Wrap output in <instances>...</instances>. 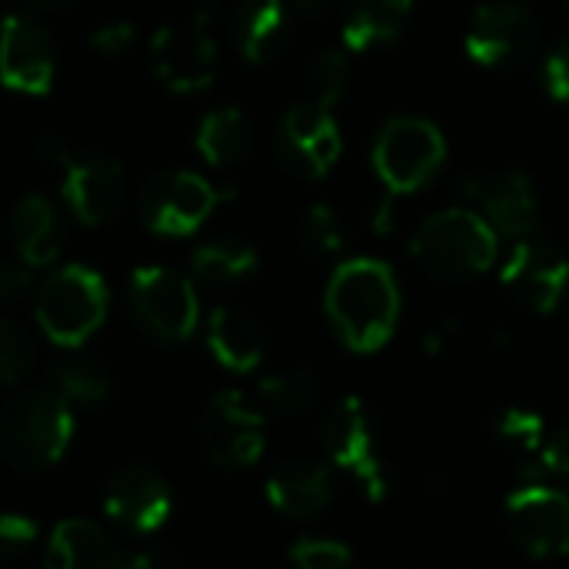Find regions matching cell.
Returning a JSON list of instances; mask_svg holds the SVG:
<instances>
[{"label": "cell", "instance_id": "cell-6", "mask_svg": "<svg viewBox=\"0 0 569 569\" xmlns=\"http://www.w3.org/2000/svg\"><path fill=\"white\" fill-rule=\"evenodd\" d=\"M217 13V0H200L190 20L170 23L153 33L150 60L153 73L177 93H197L213 83L217 73V43L207 30Z\"/></svg>", "mask_w": 569, "mask_h": 569}, {"label": "cell", "instance_id": "cell-14", "mask_svg": "<svg viewBox=\"0 0 569 569\" xmlns=\"http://www.w3.org/2000/svg\"><path fill=\"white\" fill-rule=\"evenodd\" d=\"M277 153L280 163L297 177H327L343 153V133L330 117V107H320L313 100L290 107L277 130Z\"/></svg>", "mask_w": 569, "mask_h": 569}, {"label": "cell", "instance_id": "cell-23", "mask_svg": "<svg viewBox=\"0 0 569 569\" xmlns=\"http://www.w3.org/2000/svg\"><path fill=\"white\" fill-rule=\"evenodd\" d=\"M10 240L27 267L53 263L63 243V227L53 203L40 193L23 197L10 213Z\"/></svg>", "mask_w": 569, "mask_h": 569}, {"label": "cell", "instance_id": "cell-9", "mask_svg": "<svg viewBox=\"0 0 569 569\" xmlns=\"http://www.w3.org/2000/svg\"><path fill=\"white\" fill-rule=\"evenodd\" d=\"M540 23L520 0H487L477 7L467 30V53L480 67L507 70L530 60L537 50Z\"/></svg>", "mask_w": 569, "mask_h": 569}, {"label": "cell", "instance_id": "cell-8", "mask_svg": "<svg viewBox=\"0 0 569 569\" xmlns=\"http://www.w3.org/2000/svg\"><path fill=\"white\" fill-rule=\"evenodd\" d=\"M130 310L140 320V327L163 343L187 340L197 330V317H200L193 283L183 273L157 263L133 270Z\"/></svg>", "mask_w": 569, "mask_h": 569}, {"label": "cell", "instance_id": "cell-12", "mask_svg": "<svg viewBox=\"0 0 569 569\" xmlns=\"http://www.w3.org/2000/svg\"><path fill=\"white\" fill-rule=\"evenodd\" d=\"M200 437H203L207 457L217 467H227V470L253 467L267 447L263 413L240 390H223L207 403L200 417Z\"/></svg>", "mask_w": 569, "mask_h": 569}, {"label": "cell", "instance_id": "cell-11", "mask_svg": "<svg viewBox=\"0 0 569 569\" xmlns=\"http://www.w3.org/2000/svg\"><path fill=\"white\" fill-rule=\"evenodd\" d=\"M507 530L533 560L569 553V497L547 483H527L507 500Z\"/></svg>", "mask_w": 569, "mask_h": 569}, {"label": "cell", "instance_id": "cell-17", "mask_svg": "<svg viewBox=\"0 0 569 569\" xmlns=\"http://www.w3.org/2000/svg\"><path fill=\"white\" fill-rule=\"evenodd\" d=\"M57 53L50 33L27 13H10L0 23V80L17 93H47L53 83Z\"/></svg>", "mask_w": 569, "mask_h": 569}, {"label": "cell", "instance_id": "cell-15", "mask_svg": "<svg viewBox=\"0 0 569 569\" xmlns=\"http://www.w3.org/2000/svg\"><path fill=\"white\" fill-rule=\"evenodd\" d=\"M500 280L530 313H553L569 290V260L553 243L523 237L510 250Z\"/></svg>", "mask_w": 569, "mask_h": 569}, {"label": "cell", "instance_id": "cell-38", "mask_svg": "<svg viewBox=\"0 0 569 569\" xmlns=\"http://www.w3.org/2000/svg\"><path fill=\"white\" fill-rule=\"evenodd\" d=\"M30 293V267L0 260V303H17Z\"/></svg>", "mask_w": 569, "mask_h": 569}, {"label": "cell", "instance_id": "cell-39", "mask_svg": "<svg viewBox=\"0 0 569 569\" xmlns=\"http://www.w3.org/2000/svg\"><path fill=\"white\" fill-rule=\"evenodd\" d=\"M460 337V320H453V317H447V320H440V323H433L430 330H427V337H423V350L430 353V357H440V353H447L450 347H453V340Z\"/></svg>", "mask_w": 569, "mask_h": 569}, {"label": "cell", "instance_id": "cell-32", "mask_svg": "<svg viewBox=\"0 0 569 569\" xmlns=\"http://www.w3.org/2000/svg\"><path fill=\"white\" fill-rule=\"evenodd\" d=\"M33 357H37V347L27 337V330L13 320H0V383L3 387L20 383L30 373Z\"/></svg>", "mask_w": 569, "mask_h": 569}, {"label": "cell", "instance_id": "cell-33", "mask_svg": "<svg viewBox=\"0 0 569 569\" xmlns=\"http://www.w3.org/2000/svg\"><path fill=\"white\" fill-rule=\"evenodd\" d=\"M290 560L300 569H343L350 567L353 553L340 540L307 537V540H297V547L290 550Z\"/></svg>", "mask_w": 569, "mask_h": 569}, {"label": "cell", "instance_id": "cell-29", "mask_svg": "<svg viewBox=\"0 0 569 569\" xmlns=\"http://www.w3.org/2000/svg\"><path fill=\"white\" fill-rule=\"evenodd\" d=\"M350 87V60L340 50H323L307 63L303 73V90L307 100L320 103V107H333Z\"/></svg>", "mask_w": 569, "mask_h": 569}, {"label": "cell", "instance_id": "cell-31", "mask_svg": "<svg viewBox=\"0 0 569 569\" xmlns=\"http://www.w3.org/2000/svg\"><path fill=\"white\" fill-rule=\"evenodd\" d=\"M300 243L307 253L313 257H333L343 250L347 243V230H343V220L333 207L327 203H313L303 220H300Z\"/></svg>", "mask_w": 569, "mask_h": 569}, {"label": "cell", "instance_id": "cell-34", "mask_svg": "<svg viewBox=\"0 0 569 569\" xmlns=\"http://www.w3.org/2000/svg\"><path fill=\"white\" fill-rule=\"evenodd\" d=\"M37 540V523L23 513H3L0 517V560H17L27 553Z\"/></svg>", "mask_w": 569, "mask_h": 569}, {"label": "cell", "instance_id": "cell-40", "mask_svg": "<svg viewBox=\"0 0 569 569\" xmlns=\"http://www.w3.org/2000/svg\"><path fill=\"white\" fill-rule=\"evenodd\" d=\"M293 3L303 17H327L337 7V0H293Z\"/></svg>", "mask_w": 569, "mask_h": 569}, {"label": "cell", "instance_id": "cell-18", "mask_svg": "<svg viewBox=\"0 0 569 569\" xmlns=\"http://www.w3.org/2000/svg\"><path fill=\"white\" fill-rule=\"evenodd\" d=\"M173 507L170 487L160 473L147 467H127L120 470L107 490H103V510L107 517L130 530V533H153L167 523Z\"/></svg>", "mask_w": 569, "mask_h": 569}, {"label": "cell", "instance_id": "cell-36", "mask_svg": "<svg viewBox=\"0 0 569 569\" xmlns=\"http://www.w3.org/2000/svg\"><path fill=\"white\" fill-rule=\"evenodd\" d=\"M133 37H137V27L130 20H110L90 33V47L103 57H120L133 43Z\"/></svg>", "mask_w": 569, "mask_h": 569}, {"label": "cell", "instance_id": "cell-7", "mask_svg": "<svg viewBox=\"0 0 569 569\" xmlns=\"http://www.w3.org/2000/svg\"><path fill=\"white\" fill-rule=\"evenodd\" d=\"M40 157L63 170V200L80 223L97 227L123 207L127 180L117 160L103 153H67L53 137L40 140Z\"/></svg>", "mask_w": 569, "mask_h": 569}, {"label": "cell", "instance_id": "cell-20", "mask_svg": "<svg viewBox=\"0 0 569 569\" xmlns=\"http://www.w3.org/2000/svg\"><path fill=\"white\" fill-rule=\"evenodd\" d=\"M270 503L293 520H310L323 513L333 500V477L323 463L313 460H287L267 480Z\"/></svg>", "mask_w": 569, "mask_h": 569}, {"label": "cell", "instance_id": "cell-25", "mask_svg": "<svg viewBox=\"0 0 569 569\" xmlns=\"http://www.w3.org/2000/svg\"><path fill=\"white\" fill-rule=\"evenodd\" d=\"M253 147V127L243 110L220 107L197 127V150L210 167H237Z\"/></svg>", "mask_w": 569, "mask_h": 569}, {"label": "cell", "instance_id": "cell-22", "mask_svg": "<svg viewBox=\"0 0 569 569\" xmlns=\"http://www.w3.org/2000/svg\"><path fill=\"white\" fill-rule=\"evenodd\" d=\"M290 33H293V17L287 0H247L237 10L233 40L250 63H263L277 57L287 47Z\"/></svg>", "mask_w": 569, "mask_h": 569}, {"label": "cell", "instance_id": "cell-26", "mask_svg": "<svg viewBox=\"0 0 569 569\" xmlns=\"http://www.w3.org/2000/svg\"><path fill=\"white\" fill-rule=\"evenodd\" d=\"M257 267H260L257 250L247 240H240V237L210 240V243L197 247V253L190 260L193 277H200L203 283H213V287L240 283L250 273H257Z\"/></svg>", "mask_w": 569, "mask_h": 569}, {"label": "cell", "instance_id": "cell-3", "mask_svg": "<svg viewBox=\"0 0 569 569\" xmlns=\"http://www.w3.org/2000/svg\"><path fill=\"white\" fill-rule=\"evenodd\" d=\"M70 433V403L53 387L27 390L0 410V457L17 470H43L57 463Z\"/></svg>", "mask_w": 569, "mask_h": 569}, {"label": "cell", "instance_id": "cell-13", "mask_svg": "<svg viewBox=\"0 0 569 569\" xmlns=\"http://www.w3.org/2000/svg\"><path fill=\"white\" fill-rule=\"evenodd\" d=\"M323 447L330 460L340 470H347L373 503L387 497V470L380 463L373 423L360 397H347L330 410L323 423Z\"/></svg>", "mask_w": 569, "mask_h": 569}, {"label": "cell", "instance_id": "cell-5", "mask_svg": "<svg viewBox=\"0 0 569 569\" xmlns=\"http://www.w3.org/2000/svg\"><path fill=\"white\" fill-rule=\"evenodd\" d=\"M447 160V137L427 117H393L373 143V170L383 187L400 197L427 187Z\"/></svg>", "mask_w": 569, "mask_h": 569}, {"label": "cell", "instance_id": "cell-21", "mask_svg": "<svg viewBox=\"0 0 569 569\" xmlns=\"http://www.w3.org/2000/svg\"><path fill=\"white\" fill-rule=\"evenodd\" d=\"M207 347L227 370L247 373L263 360L267 340L253 313L240 307H217L207 320Z\"/></svg>", "mask_w": 569, "mask_h": 569}, {"label": "cell", "instance_id": "cell-2", "mask_svg": "<svg viewBox=\"0 0 569 569\" xmlns=\"http://www.w3.org/2000/svg\"><path fill=\"white\" fill-rule=\"evenodd\" d=\"M500 233L470 207H450L420 223L410 257L437 280L460 283L487 273L497 260Z\"/></svg>", "mask_w": 569, "mask_h": 569}, {"label": "cell", "instance_id": "cell-27", "mask_svg": "<svg viewBox=\"0 0 569 569\" xmlns=\"http://www.w3.org/2000/svg\"><path fill=\"white\" fill-rule=\"evenodd\" d=\"M50 387L67 400L80 407H93L110 393L107 370L90 357H67L50 370Z\"/></svg>", "mask_w": 569, "mask_h": 569}, {"label": "cell", "instance_id": "cell-1", "mask_svg": "<svg viewBox=\"0 0 569 569\" xmlns=\"http://www.w3.org/2000/svg\"><path fill=\"white\" fill-rule=\"evenodd\" d=\"M327 317L350 350H380L400 320V287L393 270L370 257L340 263L327 287Z\"/></svg>", "mask_w": 569, "mask_h": 569}, {"label": "cell", "instance_id": "cell-4", "mask_svg": "<svg viewBox=\"0 0 569 569\" xmlns=\"http://www.w3.org/2000/svg\"><path fill=\"white\" fill-rule=\"evenodd\" d=\"M107 283L83 263L60 267L37 293V323L57 347H80L107 317Z\"/></svg>", "mask_w": 569, "mask_h": 569}, {"label": "cell", "instance_id": "cell-30", "mask_svg": "<svg viewBox=\"0 0 569 569\" xmlns=\"http://www.w3.org/2000/svg\"><path fill=\"white\" fill-rule=\"evenodd\" d=\"M490 430H493V437L507 450L523 453V457L540 453V447L547 443V420L540 413L527 410V407H507V410H500L493 417Z\"/></svg>", "mask_w": 569, "mask_h": 569}, {"label": "cell", "instance_id": "cell-42", "mask_svg": "<svg viewBox=\"0 0 569 569\" xmlns=\"http://www.w3.org/2000/svg\"><path fill=\"white\" fill-rule=\"evenodd\" d=\"M567 3H569V0H567Z\"/></svg>", "mask_w": 569, "mask_h": 569}, {"label": "cell", "instance_id": "cell-41", "mask_svg": "<svg viewBox=\"0 0 569 569\" xmlns=\"http://www.w3.org/2000/svg\"><path fill=\"white\" fill-rule=\"evenodd\" d=\"M33 7H40V10H53V7H63L67 0H30Z\"/></svg>", "mask_w": 569, "mask_h": 569}, {"label": "cell", "instance_id": "cell-37", "mask_svg": "<svg viewBox=\"0 0 569 569\" xmlns=\"http://www.w3.org/2000/svg\"><path fill=\"white\" fill-rule=\"evenodd\" d=\"M540 473L557 477L569 487V427L557 430L543 447H540Z\"/></svg>", "mask_w": 569, "mask_h": 569}, {"label": "cell", "instance_id": "cell-19", "mask_svg": "<svg viewBox=\"0 0 569 569\" xmlns=\"http://www.w3.org/2000/svg\"><path fill=\"white\" fill-rule=\"evenodd\" d=\"M47 567L57 569H127L153 567L150 557L127 553L103 527L90 520H63L47 543Z\"/></svg>", "mask_w": 569, "mask_h": 569}, {"label": "cell", "instance_id": "cell-10", "mask_svg": "<svg viewBox=\"0 0 569 569\" xmlns=\"http://www.w3.org/2000/svg\"><path fill=\"white\" fill-rule=\"evenodd\" d=\"M217 187L190 170H167L147 180L140 193V217L147 230L160 237H187L193 233L217 207Z\"/></svg>", "mask_w": 569, "mask_h": 569}, {"label": "cell", "instance_id": "cell-24", "mask_svg": "<svg viewBox=\"0 0 569 569\" xmlns=\"http://www.w3.org/2000/svg\"><path fill=\"white\" fill-rule=\"evenodd\" d=\"M413 17V0H353L343 20L347 50H373L397 40Z\"/></svg>", "mask_w": 569, "mask_h": 569}, {"label": "cell", "instance_id": "cell-16", "mask_svg": "<svg viewBox=\"0 0 569 569\" xmlns=\"http://www.w3.org/2000/svg\"><path fill=\"white\" fill-rule=\"evenodd\" d=\"M463 197L500 237H533L540 227V203L533 180L523 170H493L463 180Z\"/></svg>", "mask_w": 569, "mask_h": 569}, {"label": "cell", "instance_id": "cell-28", "mask_svg": "<svg viewBox=\"0 0 569 569\" xmlns=\"http://www.w3.org/2000/svg\"><path fill=\"white\" fill-rule=\"evenodd\" d=\"M260 400H263L270 410L293 417V413H303V410L313 407V400H317V383H313V377H310L307 370H297V367L277 370V373L263 377V383H260Z\"/></svg>", "mask_w": 569, "mask_h": 569}, {"label": "cell", "instance_id": "cell-35", "mask_svg": "<svg viewBox=\"0 0 569 569\" xmlns=\"http://www.w3.org/2000/svg\"><path fill=\"white\" fill-rule=\"evenodd\" d=\"M540 77H543L547 93H550L557 103H567L569 107V37L550 47Z\"/></svg>", "mask_w": 569, "mask_h": 569}]
</instances>
